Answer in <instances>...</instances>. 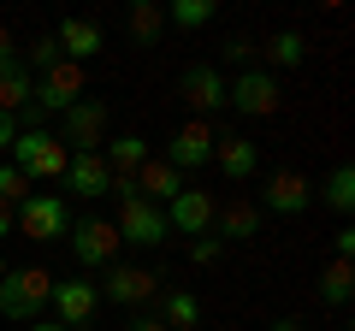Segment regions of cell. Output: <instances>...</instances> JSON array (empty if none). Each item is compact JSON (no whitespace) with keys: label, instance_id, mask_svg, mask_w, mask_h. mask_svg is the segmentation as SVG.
Returning <instances> with one entry per match:
<instances>
[{"label":"cell","instance_id":"25","mask_svg":"<svg viewBox=\"0 0 355 331\" xmlns=\"http://www.w3.org/2000/svg\"><path fill=\"white\" fill-rule=\"evenodd\" d=\"M349 296H355V267L331 255V267L320 272V302H326V307H343Z\"/></svg>","mask_w":355,"mask_h":331},{"label":"cell","instance_id":"5","mask_svg":"<svg viewBox=\"0 0 355 331\" xmlns=\"http://www.w3.org/2000/svg\"><path fill=\"white\" fill-rule=\"evenodd\" d=\"M60 142L77 148V154H101L107 148V101L83 95L77 107H65L60 113Z\"/></svg>","mask_w":355,"mask_h":331},{"label":"cell","instance_id":"3","mask_svg":"<svg viewBox=\"0 0 355 331\" xmlns=\"http://www.w3.org/2000/svg\"><path fill=\"white\" fill-rule=\"evenodd\" d=\"M65 242H71V255H77L83 272L119 267V231H113V219H77V225L65 231Z\"/></svg>","mask_w":355,"mask_h":331},{"label":"cell","instance_id":"27","mask_svg":"<svg viewBox=\"0 0 355 331\" xmlns=\"http://www.w3.org/2000/svg\"><path fill=\"white\" fill-rule=\"evenodd\" d=\"M266 60H272V65H284V71H291V65H302V60H308V42L296 36V30H279V36L266 42Z\"/></svg>","mask_w":355,"mask_h":331},{"label":"cell","instance_id":"9","mask_svg":"<svg viewBox=\"0 0 355 331\" xmlns=\"http://www.w3.org/2000/svg\"><path fill=\"white\" fill-rule=\"evenodd\" d=\"M261 213H284V219H296V213H308L314 207V184L302 178V172H291V166H279L272 178H266V190H261Z\"/></svg>","mask_w":355,"mask_h":331},{"label":"cell","instance_id":"14","mask_svg":"<svg viewBox=\"0 0 355 331\" xmlns=\"http://www.w3.org/2000/svg\"><path fill=\"white\" fill-rule=\"evenodd\" d=\"M95 307H101V290H95V284L89 278H53V314H60V325H89V319H95Z\"/></svg>","mask_w":355,"mask_h":331},{"label":"cell","instance_id":"30","mask_svg":"<svg viewBox=\"0 0 355 331\" xmlns=\"http://www.w3.org/2000/svg\"><path fill=\"white\" fill-rule=\"evenodd\" d=\"M219 249H225L219 237H196V242H190V260H196V267H214V260H219Z\"/></svg>","mask_w":355,"mask_h":331},{"label":"cell","instance_id":"15","mask_svg":"<svg viewBox=\"0 0 355 331\" xmlns=\"http://www.w3.org/2000/svg\"><path fill=\"white\" fill-rule=\"evenodd\" d=\"M214 166L231 184H249L261 172V142L254 136H214Z\"/></svg>","mask_w":355,"mask_h":331},{"label":"cell","instance_id":"17","mask_svg":"<svg viewBox=\"0 0 355 331\" xmlns=\"http://www.w3.org/2000/svg\"><path fill=\"white\" fill-rule=\"evenodd\" d=\"M261 207L254 202H225L214 213V231H207V237H219V242H243V237H261Z\"/></svg>","mask_w":355,"mask_h":331},{"label":"cell","instance_id":"33","mask_svg":"<svg viewBox=\"0 0 355 331\" xmlns=\"http://www.w3.org/2000/svg\"><path fill=\"white\" fill-rule=\"evenodd\" d=\"M12 60H18V48H12V30L0 24V71H6V65H12Z\"/></svg>","mask_w":355,"mask_h":331},{"label":"cell","instance_id":"2","mask_svg":"<svg viewBox=\"0 0 355 331\" xmlns=\"http://www.w3.org/2000/svg\"><path fill=\"white\" fill-rule=\"evenodd\" d=\"M53 302V272L42 267H18L0 278V314L18 319V325H30V319H42V307Z\"/></svg>","mask_w":355,"mask_h":331},{"label":"cell","instance_id":"16","mask_svg":"<svg viewBox=\"0 0 355 331\" xmlns=\"http://www.w3.org/2000/svg\"><path fill=\"white\" fill-rule=\"evenodd\" d=\"M53 42H60V53L71 65H89L95 53H101V24H95V18H60Z\"/></svg>","mask_w":355,"mask_h":331},{"label":"cell","instance_id":"23","mask_svg":"<svg viewBox=\"0 0 355 331\" xmlns=\"http://www.w3.org/2000/svg\"><path fill=\"white\" fill-rule=\"evenodd\" d=\"M219 18V0H172L166 6V30H207Z\"/></svg>","mask_w":355,"mask_h":331},{"label":"cell","instance_id":"19","mask_svg":"<svg viewBox=\"0 0 355 331\" xmlns=\"http://www.w3.org/2000/svg\"><path fill=\"white\" fill-rule=\"evenodd\" d=\"M30 101H36V77H30V65H24V60H12L6 71H0V113L18 118Z\"/></svg>","mask_w":355,"mask_h":331},{"label":"cell","instance_id":"24","mask_svg":"<svg viewBox=\"0 0 355 331\" xmlns=\"http://www.w3.org/2000/svg\"><path fill=\"white\" fill-rule=\"evenodd\" d=\"M196 319H202V302H196L190 290H166L160 296V325L166 331H190Z\"/></svg>","mask_w":355,"mask_h":331},{"label":"cell","instance_id":"7","mask_svg":"<svg viewBox=\"0 0 355 331\" xmlns=\"http://www.w3.org/2000/svg\"><path fill=\"white\" fill-rule=\"evenodd\" d=\"M12 225L24 231V237H36V242H53V237L71 231V207H65L60 195H24V202L12 207Z\"/></svg>","mask_w":355,"mask_h":331},{"label":"cell","instance_id":"39","mask_svg":"<svg viewBox=\"0 0 355 331\" xmlns=\"http://www.w3.org/2000/svg\"><path fill=\"white\" fill-rule=\"evenodd\" d=\"M6 272H12V267H6V255H0V278H6Z\"/></svg>","mask_w":355,"mask_h":331},{"label":"cell","instance_id":"32","mask_svg":"<svg viewBox=\"0 0 355 331\" xmlns=\"http://www.w3.org/2000/svg\"><path fill=\"white\" fill-rule=\"evenodd\" d=\"M331 255H338V260H349V255H355V231H349V225L331 231Z\"/></svg>","mask_w":355,"mask_h":331},{"label":"cell","instance_id":"35","mask_svg":"<svg viewBox=\"0 0 355 331\" xmlns=\"http://www.w3.org/2000/svg\"><path fill=\"white\" fill-rule=\"evenodd\" d=\"M130 331H166V325H160V319H148V314H142V319H130Z\"/></svg>","mask_w":355,"mask_h":331},{"label":"cell","instance_id":"31","mask_svg":"<svg viewBox=\"0 0 355 331\" xmlns=\"http://www.w3.org/2000/svg\"><path fill=\"white\" fill-rule=\"evenodd\" d=\"M225 60H231V65H249V60H254V42H249V36H231V42H225Z\"/></svg>","mask_w":355,"mask_h":331},{"label":"cell","instance_id":"29","mask_svg":"<svg viewBox=\"0 0 355 331\" xmlns=\"http://www.w3.org/2000/svg\"><path fill=\"white\" fill-rule=\"evenodd\" d=\"M65 60V53H60V42H53V36H36V42H30V77H42V71H53V65H60Z\"/></svg>","mask_w":355,"mask_h":331},{"label":"cell","instance_id":"12","mask_svg":"<svg viewBox=\"0 0 355 331\" xmlns=\"http://www.w3.org/2000/svg\"><path fill=\"white\" fill-rule=\"evenodd\" d=\"M178 101H190L196 113H219L225 107V71L219 65H184L178 71Z\"/></svg>","mask_w":355,"mask_h":331},{"label":"cell","instance_id":"28","mask_svg":"<svg viewBox=\"0 0 355 331\" xmlns=\"http://www.w3.org/2000/svg\"><path fill=\"white\" fill-rule=\"evenodd\" d=\"M24 195H36V184H30L12 160H0V207H18Z\"/></svg>","mask_w":355,"mask_h":331},{"label":"cell","instance_id":"36","mask_svg":"<svg viewBox=\"0 0 355 331\" xmlns=\"http://www.w3.org/2000/svg\"><path fill=\"white\" fill-rule=\"evenodd\" d=\"M266 331H308V325H302V319H272Z\"/></svg>","mask_w":355,"mask_h":331},{"label":"cell","instance_id":"6","mask_svg":"<svg viewBox=\"0 0 355 331\" xmlns=\"http://www.w3.org/2000/svg\"><path fill=\"white\" fill-rule=\"evenodd\" d=\"M113 231H119V242H137V249H160V242L172 237V231H166V207L142 202V195H125V202H119Z\"/></svg>","mask_w":355,"mask_h":331},{"label":"cell","instance_id":"1","mask_svg":"<svg viewBox=\"0 0 355 331\" xmlns=\"http://www.w3.org/2000/svg\"><path fill=\"white\" fill-rule=\"evenodd\" d=\"M6 154H12V166L24 172L30 184H42V178H65V166H71V148H65L53 130H18Z\"/></svg>","mask_w":355,"mask_h":331},{"label":"cell","instance_id":"10","mask_svg":"<svg viewBox=\"0 0 355 331\" xmlns=\"http://www.w3.org/2000/svg\"><path fill=\"white\" fill-rule=\"evenodd\" d=\"M214 190H178L172 202H166V231H178V237H207L214 231Z\"/></svg>","mask_w":355,"mask_h":331},{"label":"cell","instance_id":"8","mask_svg":"<svg viewBox=\"0 0 355 331\" xmlns=\"http://www.w3.org/2000/svg\"><path fill=\"white\" fill-rule=\"evenodd\" d=\"M166 166H172V172H202V166H214V125H207V118L178 125L172 136H166Z\"/></svg>","mask_w":355,"mask_h":331},{"label":"cell","instance_id":"21","mask_svg":"<svg viewBox=\"0 0 355 331\" xmlns=\"http://www.w3.org/2000/svg\"><path fill=\"white\" fill-rule=\"evenodd\" d=\"M125 36L137 42V48H154V42L166 36V6H154V0H137L125 12Z\"/></svg>","mask_w":355,"mask_h":331},{"label":"cell","instance_id":"34","mask_svg":"<svg viewBox=\"0 0 355 331\" xmlns=\"http://www.w3.org/2000/svg\"><path fill=\"white\" fill-rule=\"evenodd\" d=\"M12 136H18V125H12V118H6V113H0V154L12 148Z\"/></svg>","mask_w":355,"mask_h":331},{"label":"cell","instance_id":"11","mask_svg":"<svg viewBox=\"0 0 355 331\" xmlns=\"http://www.w3.org/2000/svg\"><path fill=\"white\" fill-rule=\"evenodd\" d=\"M83 65H71V60H60L53 71H42L36 77V107L42 113H65V107H77L83 101Z\"/></svg>","mask_w":355,"mask_h":331},{"label":"cell","instance_id":"18","mask_svg":"<svg viewBox=\"0 0 355 331\" xmlns=\"http://www.w3.org/2000/svg\"><path fill=\"white\" fill-rule=\"evenodd\" d=\"M178 190H184V172H172L166 160H142V166H137V195H142V202L166 207Z\"/></svg>","mask_w":355,"mask_h":331},{"label":"cell","instance_id":"13","mask_svg":"<svg viewBox=\"0 0 355 331\" xmlns=\"http://www.w3.org/2000/svg\"><path fill=\"white\" fill-rule=\"evenodd\" d=\"M101 290V302L113 307H142L154 290H160V278H154L148 267H107V284H95Z\"/></svg>","mask_w":355,"mask_h":331},{"label":"cell","instance_id":"20","mask_svg":"<svg viewBox=\"0 0 355 331\" xmlns=\"http://www.w3.org/2000/svg\"><path fill=\"white\" fill-rule=\"evenodd\" d=\"M107 178H113V172H107L101 154H71V166H65V190H77L83 202L89 195H107Z\"/></svg>","mask_w":355,"mask_h":331},{"label":"cell","instance_id":"38","mask_svg":"<svg viewBox=\"0 0 355 331\" xmlns=\"http://www.w3.org/2000/svg\"><path fill=\"white\" fill-rule=\"evenodd\" d=\"M12 231H18L12 225V207H0V237H12Z\"/></svg>","mask_w":355,"mask_h":331},{"label":"cell","instance_id":"26","mask_svg":"<svg viewBox=\"0 0 355 331\" xmlns=\"http://www.w3.org/2000/svg\"><path fill=\"white\" fill-rule=\"evenodd\" d=\"M320 202H326L331 213H349V207H355V166H349V160L331 166V178H326V190H320Z\"/></svg>","mask_w":355,"mask_h":331},{"label":"cell","instance_id":"4","mask_svg":"<svg viewBox=\"0 0 355 331\" xmlns=\"http://www.w3.org/2000/svg\"><path fill=\"white\" fill-rule=\"evenodd\" d=\"M279 83H272V71H261V65H249V71H237L225 83V107L231 113H243V118H272L279 113Z\"/></svg>","mask_w":355,"mask_h":331},{"label":"cell","instance_id":"22","mask_svg":"<svg viewBox=\"0 0 355 331\" xmlns=\"http://www.w3.org/2000/svg\"><path fill=\"white\" fill-rule=\"evenodd\" d=\"M101 160H107V172H137L142 160H154L148 154V136H137V130H125V136H113L101 148Z\"/></svg>","mask_w":355,"mask_h":331},{"label":"cell","instance_id":"37","mask_svg":"<svg viewBox=\"0 0 355 331\" xmlns=\"http://www.w3.org/2000/svg\"><path fill=\"white\" fill-rule=\"evenodd\" d=\"M30 331H71V325H60V319H30Z\"/></svg>","mask_w":355,"mask_h":331}]
</instances>
